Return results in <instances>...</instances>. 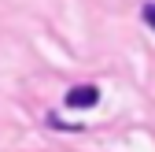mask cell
I'll list each match as a JSON object with an SVG mask.
<instances>
[{
  "label": "cell",
  "instance_id": "cell-1",
  "mask_svg": "<svg viewBox=\"0 0 155 152\" xmlns=\"http://www.w3.org/2000/svg\"><path fill=\"white\" fill-rule=\"evenodd\" d=\"M96 100H100V89L96 85H74V89H67V108H92Z\"/></svg>",
  "mask_w": 155,
  "mask_h": 152
},
{
  "label": "cell",
  "instance_id": "cell-2",
  "mask_svg": "<svg viewBox=\"0 0 155 152\" xmlns=\"http://www.w3.org/2000/svg\"><path fill=\"white\" fill-rule=\"evenodd\" d=\"M144 22L155 30V4H144Z\"/></svg>",
  "mask_w": 155,
  "mask_h": 152
}]
</instances>
